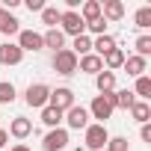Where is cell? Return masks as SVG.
I'll return each instance as SVG.
<instances>
[{"label": "cell", "mask_w": 151, "mask_h": 151, "mask_svg": "<svg viewBox=\"0 0 151 151\" xmlns=\"http://www.w3.org/2000/svg\"><path fill=\"white\" fill-rule=\"evenodd\" d=\"M0 9H3V6H0Z\"/></svg>", "instance_id": "obj_36"}, {"label": "cell", "mask_w": 151, "mask_h": 151, "mask_svg": "<svg viewBox=\"0 0 151 151\" xmlns=\"http://www.w3.org/2000/svg\"><path fill=\"white\" fill-rule=\"evenodd\" d=\"M124 71H127V77H142V74H145V68H148V59H142V56H124V65H122Z\"/></svg>", "instance_id": "obj_12"}, {"label": "cell", "mask_w": 151, "mask_h": 151, "mask_svg": "<svg viewBox=\"0 0 151 151\" xmlns=\"http://www.w3.org/2000/svg\"><path fill=\"white\" fill-rule=\"evenodd\" d=\"M139 136H142V142H151V124H142L139 127Z\"/></svg>", "instance_id": "obj_33"}, {"label": "cell", "mask_w": 151, "mask_h": 151, "mask_svg": "<svg viewBox=\"0 0 151 151\" xmlns=\"http://www.w3.org/2000/svg\"><path fill=\"white\" fill-rule=\"evenodd\" d=\"M53 71H56V74H62V77L74 74V71H77V56H74L68 47L56 50V53H53Z\"/></svg>", "instance_id": "obj_4"}, {"label": "cell", "mask_w": 151, "mask_h": 151, "mask_svg": "<svg viewBox=\"0 0 151 151\" xmlns=\"http://www.w3.org/2000/svg\"><path fill=\"white\" fill-rule=\"evenodd\" d=\"M59 15H62L59 9H53V6H45V9H42V24H47L50 30H56V24H59Z\"/></svg>", "instance_id": "obj_26"}, {"label": "cell", "mask_w": 151, "mask_h": 151, "mask_svg": "<svg viewBox=\"0 0 151 151\" xmlns=\"http://www.w3.org/2000/svg\"><path fill=\"white\" fill-rule=\"evenodd\" d=\"M65 145H68V130H65V127H53V130H47L45 139H42V148H45V151H62Z\"/></svg>", "instance_id": "obj_7"}, {"label": "cell", "mask_w": 151, "mask_h": 151, "mask_svg": "<svg viewBox=\"0 0 151 151\" xmlns=\"http://www.w3.org/2000/svg\"><path fill=\"white\" fill-rule=\"evenodd\" d=\"M133 21H136V27H139V30H148V27H151V6H142V9H136Z\"/></svg>", "instance_id": "obj_27"}, {"label": "cell", "mask_w": 151, "mask_h": 151, "mask_svg": "<svg viewBox=\"0 0 151 151\" xmlns=\"http://www.w3.org/2000/svg\"><path fill=\"white\" fill-rule=\"evenodd\" d=\"M62 119L68 122L71 130H86V127H89V110H86V107H77V104H74L71 110H65Z\"/></svg>", "instance_id": "obj_8"}, {"label": "cell", "mask_w": 151, "mask_h": 151, "mask_svg": "<svg viewBox=\"0 0 151 151\" xmlns=\"http://www.w3.org/2000/svg\"><path fill=\"white\" fill-rule=\"evenodd\" d=\"M6 139H9V133H6L3 127H0V148H3V145H6Z\"/></svg>", "instance_id": "obj_34"}, {"label": "cell", "mask_w": 151, "mask_h": 151, "mask_svg": "<svg viewBox=\"0 0 151 151\" xmlns=\"http://www.w3.org/2000/svg\"><path fill=\"white\" fill-rule=\"evenodd\" d=\"M62 116H65V113H59L56 107H42V122H45V124H47L50 130H53V127H59Z\"/></svg>", "instance_id": "obj_25"}, {"label": "cell", "mask_w": 151, "mask_h": 151, "mask_svg": "<svg viewBox=\"0 0 151 151\" xmlns=\"http://www.w3.org/2000/svg\"><path fill=\"white\" fill-rule=\"evenodd\" d=\"M0 33L3 36H18L21 33V21L12 12H6V9H0Z\"/></svg>", "instance_id": "obj_13"}, {"label": "cell", "mask_w": 151, "mask_h": 151, "mask_svg": "<svg viewBox=\"0 0 151 151\" xmlns=\"http://www.w3.org/2000/svg\"><path fill=\"white\" fill-rule=\"evenodd\" d=\"M86 30H89V33H95V36H104V33H107V21H104V18H98V21L86 24Z\"/></svg>", "instance_id": "obj_31"}, {"label": "cell", "mask_w": 151, "mask_h": 151, "mask_svg": "<svg viewBox=\"0 0 151 151\" xmlns=\"http://www.w3.org/2000/svg\"><path fill=\"white\" fill-rule=\"evenodd\" d=\"M104 151H127V139L124 136H110V142H107Z\"/></svg>", "instance_id": "obj_30"}, {"label": "cell", "mask_w": 151, "mask_h": 151, "mask_svg": "<svg viewBox=\"0 0 151 151\" xmlns=\"http://www.w3.org/2000/svg\"><path fill=\"white\" fill-rule=\"evenodd\" d=\"M12 151H30V148H27V145H21V142H18V145H12Z\"/></svg>", "instance_id": "obj_35"}, {"label": "cell", "mask_w": 151, "mask_h": 151, "mask_svg": "<svg viewBox=\"0 0 151 151\" xmlns=\"http://www.w3.org/2000/svg\"><path fill=\"white\" fill-rule=\"evenodd\" d=\"M101 18L104 21H122L124 18V3L122 0H107V3H101Z\"/></svg>", "instance_id": "obj_11"}, {"label": "cell", "mask_w": 151, "mask_h": 151, "mask_svg": "<svg viewBox=\"0 0 151 151\" xmlns=\"http://www.w3.org/2000/svg\"><path fill=\"white\" fill-rule=\"evenodd\" d=\"M113 92L110 95H95L92 104H89V119H98V124H104L110 116H113Z\"/></svg>", "instance_id": "obj_2"}, {"label": "cell", "mask_w": 151, "mask_h": 151, "mask_svg": "<svg viewBox=\"0 0 151 151\" xmlns=\"http://www.w3.org/2000/svg\"><path fill=\"white\" fill-rule=\"evenodd\" d=\"M15 45H18L24 53H27V50H33V53H36V50H42V47H45V42H42V33H36V30H21Z\"/></svg>", "instance_id": "obj_9"}, {"label": "cell", "mask_w": 151, "mask_h": 151, "mask_svg": "<svg viewBox=\"0 0 151 151\" xmlns=\"http://www.w3.org/2000/svg\"><path fill=\"white\" fill-rule=\"evenodd\" d=\"M42 42H45V47H50V50H53V53H56V50H62V47H65V36H62V33H59V27H56V30H47V33H45V36H42Z\"/></svg>", "instance_id": "obj_20"}, {"label": "cell", "mask_w": 151, "mask_h": 151, "mask_svg": "<svg viewBox=\"0 0 151 151\" xmlns=\"http://www.w3.org/2000/svg\"><path fill=\"white\" fill-rule=\"evenodd\" d=\"M101 62H104V68H107V71H116V68H122V65H124V50H122V47H113L110 53H104V56H101Z\"/></svg>", "instance_id": "obj_19"}, {"label": "cell", "mask_w": 151, "mask_h": 151, "mask_svg": "<svg viewBox=\"0 0 151 151\" xmlns=\"http://www.w3.org/2000/svg\"><path fill=\"white\" fill-rule=\"evenodd\" d=\"M9 133H12L15 139H27V136L33 133V122H30V119H24V116H15V119H12V124H9Z\"/></svg>", "instance_id": "obj_14"}, {"label": "cell", "mask_w": 151, "mask_h": 151, "mask_svg": "<svg viewBox=\"0 0 151 151\" xmlns=\"http://www.w3.org/2000/svg\"><path fill=\"white\" fill-rule=\"evenodd\" d=\"M80 18H83V24L98 21L101 18V3H98V0H83V3H80Z\"/></svg>", "instance_id": "obj_18"}, {"label": "cell", "mask_w": 151, "mask_h": 151, "mask_svg": "<svg viewBox=\"0 0 151 151\" xmlns=\"http://www.w3.org/2000/svg\"><path fill=\"white\" fill-rule=\"evenodd\" d=\"M130 116H133V122H139V124H148V116H151V107H148V101H136V104L130 107Z\"/></svg>", "instance_id": "obj_24"}, {"label": "cell", "mask_w": 151, "mask_h": 151, "mask_svg": "<svg viewBox=\"0 0 151 151\" xmlns=\"http://www.w3.org/2000/svg\"><path fill=\"white\" fill-rule=\"evenodd\" d=\"M47 98H50V86H45V83H30L27 86V92H24V101H27V107H47Z\"/></svg>", "instance_id": "obj_5"}, {"label": "cell", "mask_w": 151, "mask_h": 151, "mask_svg": "<svg viewBox=\"0 0 151 151\" xmlns=\"http://www.w3.org/2000/svg\"><path fill=\"white\" fill-rule=\"evenodd\" d=\"M113 47H119V45H116V39H113L110 33H104V36H95V39H92V53H95V56H104V53H110Z\"/></svg>", "instance_id": "obj_16"}, {"label": "cell", "mask_w": 151, "mask_h": 151, "mask_svg": "<svg viewBox=\"0 0 151 151\" xmlns=\"http://www.w3.org/2000/svg\"><path fill=\"white\" fill-rule=\"evenodd\" d=\"M47 107H56L59 113L71 110V107H74V92H71L68 86H56V89H50V98H47Z\"/></svg>", "instance_id": "obj_6"}, {"label": "cell", "mask_w": 151, "mask_h": 151, "mask_svg": "<svg viewBox=\"0 0 151 151\" xmlns=\"http://www.w3.org/2000/svg\"><path fill=\"white\" fill-rule=\"evenodd\" d=\"M59 33L62 36H83L86 33V24H83V18H80V12H62L59 15Z\"/></svg>", "instance_id": "obj_3"}, {"label": "cell", "mask_w": 151, "mask_h": 151, "mask_svg": "<svg viewBox=\"0 0 151 151\" xmlns=\"http://www.w3.org/2000/svg\"><path fill=\"white\" fill-rule=\"evenodd\" d=\"M24 6H27L30 12H42V9H45V0H24Z\"/></svg>", "instance_id": "obj_32"}, {"label": "cell", "mask_w": 151, "mask_h": 151, "mask_svg": "<svg viewBox=\"0 0 151 151\" xmlns=\"http://www.w3.org/2000/svg\"><path fill=\"white\" fill-rule=\"evenodd\" d=\"M136 56H142V59L151 56V36H139L136 39Z\"/></svg>", "instance_id": "obj_29"}, {"label": "cell", "mask_w": 151, "mask_h": 151, "mask_svg": "<svg viewBox=\"0 0 151 151\" xmlns=\"http://www.w3.org/2000/svg\"><path fill=\"white\" fill-rule=\"evenodd\" d=\"M95 86H98V92L101 95H110V92H116V71H101V74H95Z\"/></svg>", "instance_id": "obj_15"}, {"label": "cell", "mask_w": 151, "mask_h": 151, "mask_svg": "<svg viewBox=\"0 0 151 151\" xmlns=\"http://www.w3.org/2000/svg\"><path fill=\"white\" fill-rule=\"evenodd\" d=\"M15 101V86L9 80H0V104H12Z\"/></svg>", "instance_id": "obj_28"}, {"label": "cell", "mask_w": 151, "mask_h": 151, "mask_svg": "<svg viewBox=\"0 0 151 151\" xmlns=\"http://www.w3.org/2000/svg\"><path fill=\"white\" fill-rule=\"evenodd\" d=\"M83 142H86V148L89 151H104L107 148V142H110V133H107V124H92L89 122V127L83 130Z\"/></svg>", "instance_id": "obj_1"}, {"label": "cell", "mask_w": 151, "mask_h": 151, "mask_svg": "<svg viewBox=\"0 0 151 151\" xmlns=\"http://www.w3.org/2000/svg\"><path fill=\"white\" fill-rule=\"evenodd\" d=\"M68 50H71L74 56H77V59H80V56H86V53H92V39H89L86 33H83V36H74V45H71Z\"/></svg>", "instance_id": "obj_22"}, {"label": "cell", "mask_w": 151, "mask_h": 151, "mask_svg": "<svg viewBox=\"0 0 151 151\" xmlns=\"http://www.w3.org/2000/svg\"><path fill=\"white\" fill-rule=\"evenodd\" d=\"M24 59V50L15 42H3L0 45V65H18Z\"/></svg>", "instance_id": "obj_10"}, {"label": "cell", "mask_w": 151, "mask_h": 151, "mask_svg": "<svg viewBox=\"0 0 151 151\" xmlns=\"http://www.w3.org/2000/svg\"><path fill=\"white\" fill-rule=\"evenodd\" d=\"M136 104V95L130 92V89H119V92H113V107H119V110H130Z\"/></svg>", "instance_id": "obj_21"}, {"label": "cell", "mask_w": 151, "mask_h": 151, "mask_svg": "<svg viewBox=\"0 0 151 151\" xmlns=\"http://www.w3.org/2000/svg\"><path fill=\"white\" fill-rule=\"evenodd\" d=\"M133 95H136V101H148V98H151V77H148V74H142V77H136Z\"/></svg>", "instance_id": "obj_23"}, {"label": "cell", "mask_w": 151, "mask_h": 151, "mask_svg": "<svg viewBox=\"0 0 151 151\" xmlns=\"http://www.w3.org/2000/svg\"><path fill=\"white\" fill-rule=\"evenodd\" d=\"M77 68H80V71H86V74H101V71H104V62H101V56L86 53V56H80V59H77Z\"/></svg>", "instance_id": "obj_17"}]
</instances>
